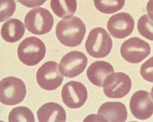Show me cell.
Listing matches in <instances>:
<instances>
[{"mask_svg":"<svg viewBox=\"0 0 153 122\" xmlns=\"http://www.w3.org/2000/svg\"><path fill=\"white\" fill-rule=\"evenodd\" d=\"M86 31L85 25L75 16L64 18L57 24L56 33L59 41L65 46L73 47L82 42Z\"/></svg>","mask_w":153,"mask_h":122,"instance_id":"1","label":"cell"},{"mask_svg":"<svg viewBox=\"0 0 153 122\" xmlns=\"http://www.w3.org/2000/svg\"><path fill=\"white\" fill-rule=\"evenodd\" d=\"M45 45L39 38L34 36L25 38L19 44L18 57L21 62L28 66H33L40 62L45 56Z\"/></svg>","mask_w":153,"mask_h":122,"instance_id":"2","label":"cell"},{"mask_svg":"<svg viewBox=\"0 0 153 122\" xmlns=\"http://www.w3.org/2000/svg\"><path fill=\"white\" fill-rule=\"evenodd\" d=\"M85 46L90 55L96 58H102L107 56L110 52L112 41L105 29L97 27L92 29L89 33Z\"/></svg>","mask_w":153,"mask_h":122,"instance_id":"3","label":"cell"},{"mask_svg":"<svg viewBox=\"0 0 153 122\" xmlns=\"http://www.w3.org/2000/svg\"><path fill=\"white\" fill-rule=\"evenodd\" d=\"M26 93L25 85L21 79L13 76L3 79L0 83V101L7 105L18 104L24 99Z\"/></svg>","mask_w":153,"mask_h":122,"instance_id":"4","label":"cell"},{"mask_svg":"<svg viewBox=\"0 0 153 122\" xmlns=\"http://www.w3.org/2000/svg\"><path fill=\"white\" fill-rule=\"evenodd\" d=\"M25 24L27 30L36 35L49 32L54 23L53 16L47 9L38 7L32 9L26 15Z\"/></svg>","mask_w":153,"mask_h":122,"instance_id":"5","label":"cell"},{"mask_svg":"<svg viewBox=\"0 0 153 122\" xmlns=\"http://www.w3.org/2000/svg\"><path fill=\"white\" fill-rule=\"evenodd\" d=\"M58 64L49 61L44 63L38 70L36 78L42 88L48 91L55 90L62 82L63 77Z\"/></svg>","mask_w":153,"mask_h":122,"instance_id":"6","label":"cell"},{"mask_svg":"<svg viewBox=\"0 0 153 122\" xmlns=\"http://www.w3.org/2000/svg\"><path fill=\"white\" fill-rule=\"evenodd\" d=\"M149 44L145 41L137 37L131 38L124 42L120 48V54L126 61L131 63H138L150 54Z\"/></svg>","mask_w":153,"mask_h":122,"instance_id":"7","label":"cell"},{"mask_svg":"<svg viewBox=\"0 0 153 122\" xmlns=\"http://www.w3.org/2000/svg\"><path fill=\"white\" fill-rule=\"evenodd\" d=\"M103 87L104 92L108 97L121 98L130 91L131 81L129 76L124 73H113L107 78Z\"/></svg>","mask_w":153,"mask_h":122,"instance_id":"8","label":"cell"},{"mask_svg":"<svg viewBox=\"0 0 153 122\" xmlns=\"http://www.w3.org/2000/svg\"><path fill=\"white\" fill-rule=\"evenodd\" d=\"M88 59L82 52L71 51L65 55L61 59L59 68L64 76L70 78L81 74L86 67Z\"/></svg>","mask_w":153,"mask_h":122,"instance_id":"9","label":"cell"},{"mask_svg":"<svg viewBox=\"0 0 153 122\" xmlns=\"http://www.w3.org/2000/svg\"><path fill=\"white\" fill-rule=\"evenodd\" d=\"M62 101L68 107L76 109L82 106L88 97L87 89L82 83L71 81L63 86L62 92Z\"/></svg>","mask_w":153,"mask_h":122,"instance_id":"10","label":"cell"},{"mask_svg":"<svg viewBox=\"0 0 153 122\" xmlns=\"http://www.w3.org/2000/svg\"><path fill=\"white\" fill-rule=\"evenodd\" d=\"M134 26L132 16L127 13L121 12L113 15L109 18L107 28L113 37L121 39L129 35L133 31Z\"/></svg>","mask_w":153,"mask_h":122,"instance_id":"11","label":"cell"},{"mask_svg":"<svg viewBox=\"0 0 153 122\" xmlns=\"http://www.w3.org/2000/svg\"><path fill=\"white\" fill-rule=\"evenodd\" d=\"M129 106L132 114L138 119H148L153 114V100L150 94L144 90L138 91L132 95Z\"/></svg>","mask_w":153,"mask_h":122,"instance_id":"12","label":"cell"},{"mask_svg":"<svg viewBox=\"0 0 153 122\" xmlns=\"http://www.w3.org/2000/svg\"><path fill=\"white\" fill-rule=\"evenodd\" d=\"M98 114L103 122H125L127 112L125 106L118 102H108L100 107Z\"/></svg>","mask_w":153,"mask_h":122,"instance_id":"13","label":"cell"},{"mask_svg":"<svg viewBox=\"0 0 153 122\" xmlns=\"http://www.w3.org/2000/svg\"><path fill=\"white\" fill-rule=\"evenodd\" d=\"M114 72L113 66L109 63L104 61H97L89 66L86 74L92 84L101 87L103 86L107 78Z\"/></svg>","mask_w":153,"mask_h":122,"instance_id":"14","label":"cell"},{"mask_svg":"<svg viewBox=\"0 0 153 122\" xmlns=\"http://www.w3.org/2000/svg\"><path fill=\"white\" fill-rule=\"evenodd\" d=\"M39 122H65L66 114L63 107L56 103L50 102L42 105L37 112Z\"/></svg>","mask_w":153,"mask_h":122,"instance_id":"15","label":"cell"},{"mask_svg":"<svg viewBox=\"0 0 153 122\" xmlns=\"http://www.w3.org/2000/svg\"><path fill=\"white\" fill-rule=\"evenodd\" d=\"M25 31L22 22L18 19L12 18L3 24L1 29V35L6 42L14 43L22 37Z\"/></svg>","mask_w":153,"mask_h":122,"instance_id":"16","label":"cell"},{"mask_svg":"<svg viewBox=\"0 0 153 122\" xmlns=\"http://www.w3.org/2000/svg\"><path fill=\"white\" fill-rule=\"evenodd\" d=\"M50 5L56 15L65 18L74 15L77 9V3L76 0H51Z\"/></svg>","mask_w":153,"mask_h":122,"instance_id":"17","label":"cell"},{"mask_svg":"<svg viewBox=\"0 0 153 122\" xmlns=\"http://www.w3.org/2000/svg\"><path fill=\"white\" fill-rule=\"evenodd\" d=\"M95 6L100 12L112 14L120 10L124 6L125 0H94Z\"/></svg>","mask_w":153,"mask_h":122,"instance_id":"18","label":"cell"},{"mask_svg":"<svg viewBox=\"0 0 153 122\" xmlns=\"http://www.w3.org/2000/svg\"><path fill=\"white\" fill-rule=\"evenodd\" d=\"M9 122H34L32 111L27 107L19 106L13 109L8 116Z\"/></svg>","mask_w":153,"mask_h":122,"instance_id":"19","label":"cell"},{"mask_svg":"<svg viewBox=\"0 0 153 122\" xmlns=\"http://www.w3.org/2000/svg\"><path fill=\"white\" fill-rule=\"evenodd\" d=\"M137 28L141 35L153 41V21L147 15L142 16L139 19Z\"/></svg>","mask_w":153,"mask_h":122,"instance_id":"20","label":"cell"},{"mask_svg":"<svg viewBox=\"0 0 153 122\" xmlns=\"http://www.w3.org/2000/svg\"><path fill=\"white\" fill-rule=\"evenodd\" d=\"M16 8L14 0H0V22L11 17Z\"/></svg>","mask_w":153,"mask_h":122,"instance_id":"21","label":"cell"},{"mask_svg":"<svg viewBox=\"0 0 153 122\" xmlns=\"http://www.w3.org/2000/svg\"><path fill=\"white\" fill-rule=\"evenodd\" d=\"M140 72L144 79L150 82H153V56L142 65Z\"/></svg>","mask_w":153,"mask_h":122,"instance_id":"22","label":"cell"},{"mask_svg":"<svg viewBox=\"0 0 153 122\" xmlns=\"http://www.w3.org/2000/svg\"><path fill=\"white\" fill-rule=\"evenodd\" d=\"M47 0H17L23 5L28 7L33 8L41 5Z\"/></svg>","mask_w":153,"mask_h":122,"instance_id":"23","label":"cell"},{"mask_svg":"<svg viewBox=\"0 0 153 122\" xmlns=\"http://www.w3.org/2000/svg\"><path fill=\"white\" fill-rule=\"evenodd\" d=\"M146 10L148 16L153 21V0H149L146 6Z\"/></svg>","mask_w":153,"mask_h":122,"instance_id":"24","label":"cell"},{"mask_svg":"<svg viewBox=\"0 0 153 122\" xmlns=\"http://www.w3.org/2000/svg\"><path fill=\"white\" fill-rule=\"evenodd\" d=\"M84 121H102V120L98 114H91L87 117Z\"/></svg>","mask_w":153,"mask_h":122,"instance_id":"25","label":"cell"},{"mask_svg":"<svg viewBox=\"0 0 153 122\" xmlns=\"http://www.w3.org/2000/svg\"><path fill=\"white\" fill-rule=\"evenodd\" d=\"M151 96L153 99V86L151 89Z\"/></svg>","mask_w":153,"mask_h":122,"instance_id":"26","label":"cell"}]
</instances>
